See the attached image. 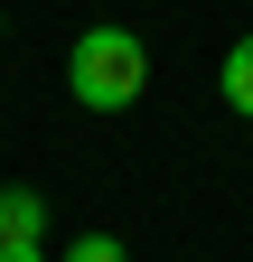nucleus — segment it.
<instances>
[{
	"label": "nucleus",
	"mask_w": 253,
	"mask_h": 262,
	"mask_svg": "<svg viewBox=\"0 0 253 262\" xmlns=\"http://www.w3.org/2000/svg\"><path fill=\"white\" fill-rule=\"evenodd\" d=\"M141 84H150V47L132 38V28H85V38L66 47V94L85 113H122V103H141Z\"/></svg>",
	"instance_id": "f257e3e1"
},
{
	"label": "nucleus",
	"mask_w": 253,
	"mask_h": 262,
	"mask_svg": "<svg viewBox=\"0 0 253 262\" xmlns=\"http://www.w3.org/2000/svg\"><path fill=\"white\" fill-rule=\"evenodd\" d=\"M47 244V187H0V253Z\"/></svg>",
	"instance_id": "f03ea898"
},
{
	"label": "nucleus",
	"mask_w": 253,
	"mask_h": 262,
	"mask_svg": "<svg viewBox=\"0 0 253 262\" xmlns=\"http://www.w3.org/2000/svg\"><path fill=\"white\" fill-rule=\"evenodd\" d=\"M216 94H225V103L253 122V28H244L235 47H225V66H216Z\"/></svg>",
	"instance_id": "7ed1b4c3"
},
{
	"label": "nucleus",
	"mask_w": 253,
	"mask_h": 262,
	"mask_svg": "<svg viewBox=\"0 0 253 262\" xmlns=\"http://www.w3.org/2000/svg\"><path fill=\"white\" fill-rule=\"evenodd\" d=\"M66 262H132V253H122V234H75Z\"/></svg>",
	"instance_id": "20e7f679"
},
{
	"label": "nucleus",
	"mask_w": 253,
	"mask_h": 262,
	"mask_svg": "<svg viewBox=\"0 0 253 262\" xmlns=\"http://www.w3.org/2000/svg\"><path fill=\"white\" fill-rule=\"evenodd\" d=\"M0 262H47V244H19V253H0Z\"/></svg>",
	"instance_id": "39448f33"
},
{
	"label": "nucleus",
	"mask_w": 253,
	"mask_h": 262,
	"mask_svg": "<svg viewBox=\"0 0 253 262\" xmlns=\"http://www.w3.org/2000/svg\"><path fill=\"white\" fill-rule=\"evenodd\" d=\"M0 28H10V19H0Z\"/></svg>",
	"instance_id": "423d86ee"
}]
</instances>
